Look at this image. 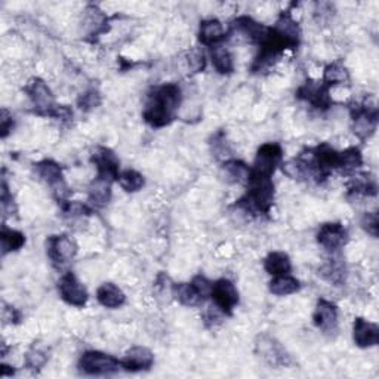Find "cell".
<instances>
[{"instance_id":"obj_20","label":"cell","mask_w":379,"mask_h":379,"mask_svg":"<svg viewBox=\"0 0 379 379\" xmlns=\"http://www.w3.org/2000/svg\"><path fill=\"white\" fill-rule=\"evenodd\" d=\"M98 302L110 310H116L126 302V296L115 283H102L97 291Z\"/></svg>"},{"instance_id":"obj_32","label":"cell","mask_w":379,"mask_h":379,"mask_svg":"<svg viewBox=\"0 0 379 379\" xmlns=\"http://www.w3.org/2000/svg\"><path fill=\"white\" fill-rule=\"evenodd\" d=\"M344 273L345 269L342 262H340V260H331L326 265H323L319 274H322L324 280L333 283L335 286H340L344 280Z\"/></svg>"},{"instance_id":"obj_36","label":"cell","mask_w":379,"mask_h":379,"mask_svg":"<svg viewBox=\"0 0 379 379\" xmlns=\"http://www.w3.org/2000/svg\"><path fill=\"white\" fill-rule=\"evenodd\" d=\"M362 229L371 234L372 237H378V230H379V220L376 212H366L362 218Z\"/></svg>"},{"instance_id":"obj_29","label":"cell","mask_w":379,"mask_h":379,"mask_svg":"<svg viewBox=\"0 0 379 379\" xmlns=\"http://www.w3.org/2000/svg\"><path fill=\"white\" fill-rule=\"evenodd\" d=\"M362 165H363V156H362V151L357 147H350L345 151L340 153L338 171H340L341 173L348 175V173H353L357 169H360Z\"/></svg>"},{"instance_id":"obj_3","label":"cell","mask_w":379,"mask_h":379,"mask_svg":"<svg viewBox=\"0 0 379 379\" xmlns=\"http://www.w3.org/2000/svg\"><path fill=\"white\" fill-rule=\"evenodd\" d=\"M120 367L122 363L116 357L101 351H86L79 360V371L89 376L113 375L119 372Z\"/></svg>"},{"instance_id":"obj_27","label":"cell","mask_w":379,"mask_h":379,"mask_svg":"<svg viewBox=\"0 0 379 379\" xmlns=\"http://www.w3.org/2000/svg\"><path fill=\"white\" fill-rule=\"evenodd\" d=\"M0 243H2L3 255L17 252L26 244V235L21 231L9 229L6 225H3L2 230H0Z\"/></svg>"},{"instance_id":"obj_18","label":"cell","mask_w":379,"mask_h":379,"mask_svg":"<svg viewBox=\"0 0 379 379\" xmlns=\"http://www.w3.org/2000/svg\"><path fill=\"white\" fill-rule=\"evenodd\" d=\"M225 30L222 23L217 18L203 19L199 27V42L204 46H218L225 40Z\"/></svg>"},{"instance_id":"obj_19","label":"cell","mask_w":379,"mask_h":379,"mask_svg":"<svg viewBox=\"0 0 379 379\" xmlns=\"http://www.w3.org/2000/svg\"><path fill=\"white\" fill-rule=\"evenodd\" d=\"M35 171L39 175V178L45 181L48 186L52 188H57L64 184V175H63V168H61L59 163L45 159L42 162H39L35 165Z\"/></svg>"},{"instance_id":"obj_23","label":"cell","mask_w":379,"mask_h":379,"mask_svg":"<svg viewBox=\"0 0 379 379\" xmlns=\"http://www.w3.org/2000/svg\"><path fill=\"white\" fill-rule=\"evenodd\" d=\"M111 184L110 181L95 178L89 186L88 197L95 208H104L111 200Z\"/></svg>"},{"instance_id":"obj_21","label":"cell","mask_w":379,"mask_h":379,"mask_svg":"<svg viewBox=\"0 0 379 379\" xmlns=\"http://www.w3.org/2000/svg\"><path fill=\"white\" fill-rule=\"evenodd\" d=\"M171 292L178 302L186 307H197L204 302L203 295L194 286V283H175L172 284Z\"/></svg>"},{"instance_id":"obj_2","label":"cell","mask_w":379,"mask_h":379,"mask_svg":"<svg viewBox=\"0 0 379 379\" xmlns=\"http://www.w3.org/2000/svg\"><path fill=\"white\" fill-rule=\"evenodd\" d=\"M274 202V184L270 177L257 175L251 171L246 182V194L235 203V208L244 213L267 215Z\"/></svg>"},{"instance_id":"obj_15","label":"cell","mask_w":379,"mask_h":379,"mask_svg":"<svg viewBox=\"0 0 379 379\" xmlns=\"http://www.w3.org/2000/svg\"><path fill=\"white\" fill-rule=\"evenodd\" d=\"M231 27L235 33L242 35L243 37L251 40L252 43H257V45H260L265 39V36H267V33H269V28H270L258 21H255V19L251 17H246V15L235 18Z\"/></svg>"},{"instance_id":"obj_17","label":"cell","mask_w":379,"mask_h":379,"mask_svg":"<svg viewBox=\"0 0 379 379\" xmlns=\"http://www.w3.org/2000/svg\"><path fill=\"white\" fill-rule=\"evenodd\" d=\"M257 348L271 366H286L289 363V356L284 351V348L270 336H261L257 342Z\"/></svg>"},{"instance_id":"obj_25","label":"cell","mask_w":379,"mask_h":379,"mask_svg":"<svg viewBox=\"0 0 379 379\" xmlns=\"http://www.w3.org/2000/svg\"><path fill=\"white\" fill-rule=\"evenodd\" d=\"M211 59L213 68L217 70L220 75H231L234 71V58L225 46H213L211 49Z\"/></svg>"},{"instance_id":"obj_24","label":"cell","mask_w":379,"mask_h":379,"mask_svg":"<svg viewBox=\"0 0 379 379\" xmlns=\"http://www.w3.org/2000/svg\"><path fill=\"white\" fill-rule=\"evenodd\" d=\"M222 172L229 182L244 184V186L251 177V168L244 162L235 159L225 160L222 165Z\"/></svg>"},{"instance_id":"obj_4","label":"cell","mask_w":379,"mask_h":379,"mask_svg":"<svg viewBox=\"0 0 379 379\" xmlns=\"http://www.w3.org/2000/svg\"><path fill=\"white\" fill-rule=\"evenodd\" d=\"M351 122L353 132L362 141L369 139L378 126V107L375 104H356L351 107Z\"/></svg>"},{"instance_id":"obj_8","label":"cell","mask_w":379,"mask_h":379,"mask_svg":"<svg viewBox=\"0 0 379 379\" xmlns=\"http://www.w3.org/2000/svg\"><path fill=\"white\" fill-rule=\"evenodd\" d=\"M211 298L213 307L221 311L224 315H231L235 305L239 304V292L235 286L229 279H220L212 284Z\"/></svg>"},{"instance_id":"obj_5","label":"cell","mask_w":379,"mask_h":379,"mask_svg":"<svg viewBox=\"0 0 379 379\" xmlns=\"http://www.w3.org/2000/svg\"><path fill=\"white\" fill-rule=\"evenodd\" d=\"M283 160V148L278 142H267V144H262L258 151L257 157H255L253 166L251 171L257 175L262 177H273L275 169L282 165Z\"/></svg>"},{"instance_id":"obj_16","label":"cell","mask_w":379,"mask_h":379,"mask_svg":"<svg viewBox=\"0 0 379 379\" xmlns=\"http://www.w3.org/2000/svg\"><path fill=\"white\" fill-rule=\"evenodd\" d=\"M313 320L315 327H319L320 331L326 333L333 332L338 324V307L331 301L320 298L317 301L315 310L313 314Z\"/></svg>"},{"instance_id":"obj_1","label":"cell","mask_w":379,"mask_h":379,"mask_svg":"<svg viewBox=\"0 0 379 379\" xmlns=\"http://www.w3.org/2000/svg\"><path fill=\"white\" fill-rule=\"evenodd\" d=\"M182 102V90L177 84H165L148 92L142 119L151 128H165L173 122Z\"/></svg>"},{"instance_id":"obj_31","label":"cell","mask_w":379,"mask_h":379,"mask_svg":"<svg viewBox=\"0 0 379 379\" xmlns=\"http://www.w3.org/2000/svg\"><path fill=\"white\" fill-rule=\"evenodd\" d=\"M350 193L356 196H376V182L373 178H369L366 173L357 175L353 179Z\"/></svg>"},{"instance_id":"obj_13","label":"cell","mask_w":379,"mask_h":379,"mask_svg":"<svg viewBox=\"0 0 379 379\" xmlns=\"http://www.w3.org/2000/svg\"><path fill=\"white\" fill-rule=\"evenodd\" d=\"M120 363L122 369H125L128 372L148 371V369H151V366L155 365V354H153L147 347L137 345L126 351Z\"/></svg>"},{"instance_id":"obj_7","label":"cell","mask_w":379,"mask_h":379,"mask_svg":"<svg viewBox=\"0 0 379 379\" xmlns=\"http://www.w3.org/2000/svg\"><path fill=\"white\" fill-rule=\"evenodd\" d=\"M46 253L55 267H61L76 257L77 246L67 234L49 235L46 240Z\"/></svg>"},{"instance_id":"obj_33","label":"cell","mask_w":379,"mask_h":379,"mask_svg":"<svg viewBox=\"0 0 379 379\" xmlns=\"http://www.w3.org/2000/svg\"><path fill=\"white\" fill-rule=\"evenodd\" d=\"M211 151L217 159H227L229 156H231V148L222 130H218L217 134L212 135Z\"/></svg>"},{"instance_id":"obj_9","label":"cell","mask_w":379,"mask_h":379,"mask_svg":"<svg viewBox=\"0 0 379 379\" xmlns=\"http://www.w3.org/2000/svg\"><path fill=\"white\" fill-rule=\"evenodd\" d=\"M58 292L64 302L77 307V309L85 307L89 300V293L86 288L79 282L73 271H67L66 274L61 275V279L58 282Z\"/></svg>"},{"instance_id":"obj_30","label":"cell","mask_w":379,"mask_h":379,"mask_svg":"<svg viewBox=\"0 0 379 379\" xmlns=\"http://www.w3.org/2000/svg\"><path fill=\"white\" fill-rule=\"evenodd\" d=\"M117 182H119V186L123 190H125L126 193H137L142 187H144L146 179H144V177H142L138 171H135V169H126V171H122L119 173Z\"/></svg>"},{"instance_id":"obj_28","label":"cell","mask_w":379,"mask_h":379,"mask_svg":"<svg viewBox=\"0 0 379 379\" xmlns=\"http://www.w3.org/2000/svg\"><path fill=\"white\" fill-rule=\"evenodd\" d=\"M323 84L331 88L335 85H344L350 81V73H348L347 67L341 63V61H335V63L329 64L323 71Z\"/></svg>"},{"instance_id":"obj_11","label":"cell","mask_w":379,"mask_h":379,"mask_svg":"<svg viewBox=\"0 0 379 379\" xmlns=\"http://www.w3.org/2000/svg\"><path fill=\"white\" fill-rule=\"evenodd\" d=\"M317 242L327 252H338L348 242V233L341 222H326L317 231Z\"/></svg>"},{"instance_id":"obj_35","label":"cell","mask_w":379,"mask_h":379,"mask_svg":"<svg viewBox=\"0 0 379 379\" xmlns=\"http://www.w3.org/2000/svg\"><path fill=\"white\" fill-rule=\"evenodd\" d=\"M46 360H48L46 353L36 347H33L32 350L26 354V366L27 369H33V371L42 367L46 363Z\"/></svg>"},{"instance_id":"obj_10","label":"cell","mask_w":379,"mask_h":379,"mask_svg":"<svg viewBox=\"0 0 379 379\" xmlns=\"http://www.w3.org/2000/svg\"><path fill=\"white\" fill-rule=\"evenodd\" d=\"M90 162L97 168V178L115 182L120 173V162L116 153L108 147H97L92 153Z\"/></svg>"},{"instance_id":"obj_39","label":"cell","mask_w":379,"mask_h":379,"mask_svg":"<svg viewBox=\"0 0 379 379\" xmlns=\"http://www.w3.org/2000/svg\"><path fill=\"white\" fill-rule=\"evenodd\" d=\"M14 129V117L12 115H9L8 110H2V116H0V135L2 138H6L9 134H11Z\"/></svg>"},{"instance_id":"obj_14","label":"cell","mask_w":379,"mask_h":379,"mask_svg":"<svg viewBox=\"0 0 379 379\" xmlns=\"http://www.w3.org/2000/svg\"><path fill=\"white\" fill-rule=\"evenodd\" d=\"M353 340L360 348H371L379 342V327L363 317H357L353 323Z\"/></svg>"},{"instance_id":"obj_6","label":"cell","mask_w":379,"mask_h":379,"mask_svg":"<svg viewBox=\"0 0 379 379\" xmlns=\"http://www.w3.org/2000/svg\"><path fill=\"white\" fill-rule=\"evenodd\" d=\"M24 90L27 97L30 98V101H32L36 115L49 117L50 111L54 110L57 104H55L52 90L49 89V86L45 84V81L42 79L35 77L28 81Z\"/></svg>"},{"instance_id":"obj_38","label":"cell","mask_w":379,"mask_h":379,"mask_svg":"<svg viewBox=\"0 0 379 379\" xmlns=\"http://www.w3.org/2000/svg\"><path fill=\"white\" fill-rule=\"evenodd\" d=\"M2 209H3L5 215H14L17 212L14 197H12V194L9 193L8 184L5 179L2 182Z\"/></svg>"},{"instance_id":"obj_12","label":"cell","mask_w":379,"mask_h":379,"mask_svg":"<svg viewBox=\"0 0 379 379\" xmlns=\"http://www.w3.org/2000/svg\"><path fill=\"white\" fill-rule=\"evenodd\" d=\"M296 97L309 102V104H311L317 110H327L332 106L329 88L323 81H305L302 86H300L298 92H296Z\"/></svg>"},{"instance_id":"obj_22","label":"cell","mask_w":379,"mask_h":379,"mask_svg":"<svg viewBox=\"0 0 379 379\" xmlns=\"http://www.w3.org/2000/svg\"><path fill=\"white\" fill-rule=\"evenodd\" d=\"M264 269L269 274L274 275H282V274H289L292 271V262L288 253L274 251L267 255V258L264 260Z\"/></svg>"},{"instance_id":"obj_26","label":"cell","mask_w":379,"mask_h":379,"mask_svg":"<svg viewBox=\"0 0 379 379\" xmlns=\"http://www.w3.org/2000/svg\"><path fill=\"white\" fill-rule=\"evenodd\" d=\"M301 289V283L298 279L292 278L289 274L274 275L270 282V292L278 296H288L296 293Z\"/></svg>"},{"instance_id":"obj_34","label":"cell","mask_w":379,"mask_h":379,"mask_svg":"<svg viewBox=\"0 0 379 379\" xmlns=\"http://www.w3.org/2000/svg\"><path fill=\"white\" fill-rule=\"evenodd\" d=\"M101 104V95L97 89H88L86 92H84L77 99V106L80 110L84 111H89L94 110Z\"/></svg>"},{"instance_id":"obj_37","label":"cell","mask_w":379,"mask_h":379,"mask_svg":"<svg viewBox=\"0 0 379 379\" xmlns=\"http://www.w3.org/2000/svg\"><path fill=\"white\" fill-rule=\"evenodd\" d=\"M188 66L193 70V73H200L206 67V59H204L203 50L193 49L188 55Z\"/></svg>"}]
</instances>
